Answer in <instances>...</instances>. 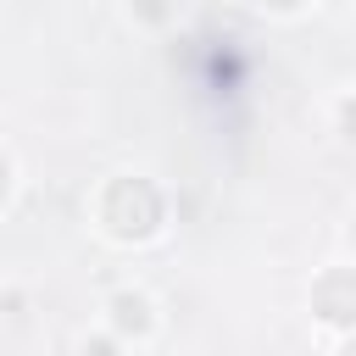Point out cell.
Returning <instances> with one entry per match:
<instances>
[{
	"label": "cell",
	"instance_id": "6da1fadb",
	"mask_svg": "<svg viewBox=\"0 0 356 356\" xmlns=\"http://www.w3.org/2000/svg\"><path fill=\"white\" fill-rule=\"evenodd\" d=\"M156 217H161V206H156V189L150 184H111V195H106V222L117 228V234H150L156 228Z\"/></svg>",
	"mask_w": 356,
	"mask_h": 356
},
{
	"label": "cell",
	"instance_id": "7a4b0ae2",
	"mask_svg": "<svg viewBox=\"0 0 356 356\" xmlns=\"http://www.w3.org/2000/svg\"><path fill=\"white\" fill-rule=\"evenodd\" d=\"M317 312H323L328 323H356V278H350V273L323 278V289H317Z\"/></svg>",
	"mask_w": 356,
	"mask_h": 356
},
{
	"label": "cell",
	"instance_id": "3957f363",
	"mask_svg": "<svg viewBox=\"0 0 356 356\" xmlns=\"http://www.w3.org/2000/svg\"><path fill=\"white\" fill-rule=\"evenodd\" d=\"M117 323H122V328H145V300H128V295H122V300H117Z\"/></svg>",
	"mask_w": 356,
	"mask_h": 356
},
{
	"label": "cell",
	"instance_id": "277c9868",
	"mask_svg": "<svg viewBox=\"0 0 356 356\" xmlns=\"http://www.w3.org/2000/svg\"><path fill=\"white\" fill-rule=\"evenodd\" d=\"M345 128H350V134H356V100H350V106H345Z\"/></svg>",
	"mask_w": 356,
	"mask_h": 356
}]
</instances>
